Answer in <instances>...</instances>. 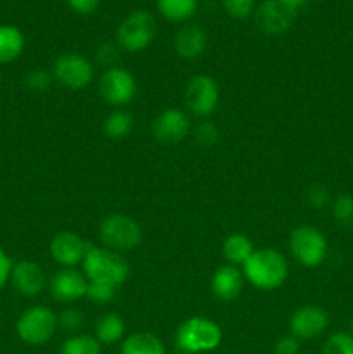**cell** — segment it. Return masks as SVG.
Listing matches in <instances>:
<instances>
[{
	"label": "cell",
	"instance_id": "6da1fadb",
	"mask_svg": "<svg viewBox=\"0 0 353 354\" xmlns=\"http://www.w3.org/2000/svg\"><path fill=\"white\" fill-rule=\"evenodd\" d=\"M82 266L83 275L90 283H102L114 289H120L130 273L123 256L104 245H89Z\"/></svg>",
	"mask_w": 353,
	"mask_h": 354
},
{
	"label": "cell",
	"instance_id": "7a4b0ae2",
	"mask_svg": "<svg viewBox=\"0 0 353 354\" xmlns=\"http://www.w3.org/2000/svg\"><path fill=\"white\" fill-rule=\"evenodd\" d=\"M286 258L279 251L270 248L256 249L251 258L242 265V275L253 287L262 290L279 289L287 279Z\"/></svg>",
	"mask_w": 353,
	"mask_h": 354
},
{
	"label": "cell",
	"instance_id": "3957f363",
	"mask_svg": "<svg viewBox=\"0 0 353 354\" xmlns=\"http://www.w3.org/2000/svg\"><path fill=\"white\" fill-rule=\"evenodd\" d=\"M175 342L180 351L189 354L213 351L221 342V328L210 318L192 317L180 325Z\"/></svg>",
	"mask_w": 353,
	"mask_h": 354
},
{
	"label": "cell",
	"instance_id": "277c9868",
	"mask_svg": "<svg viewBox=\"0 0 353 354\" xmlns=\"http://www.w3.org/2000/svg\"><path fill=\"white\" fill-rule=\"evenodd\" d=\"M100 241L104 248L114 252L134 251L142 242V228L132 216L114 213L104 218L99 228Z\"/></svg>",
	"mask_w": 353,
	"mask_h": 354
},
{
	"label": "cell",
	"instance_id": "5b68a950",
	"mask_svg": "<svg viewBox=\"0 0 353 354\" xmlns=\"http://www.w3.org/2000/svg\"><path fill=\"white\" fill-rule=\"evenodd\" d=\"M57 315L47 306H31L16 322V334L24 344L42 346L54 337L57 330Z\"/></svg>",
	"mask_w": 353,
	"mask_h": 354
},
{
	"label": "cell",
	"instance_id": "8992f818",
	"mask_svg": "<svg viewBox=\"0 0 353 354\" xmlns=\"http://www.w3.org/2000/svg\"><path fill=\"white\" fill-rule=\"evenodd\" d=\"M289 249L293 258L305 268H317L327 256L329 244L318 228L301 225L291 232Z\"/></svg>",
	"mask_w": 353,
	"mask_h": 354
},
{
	"label": "cell",
	"instance_id": "52a82bcc",
	"mask_svg": "<svg viewBox=\"0 0 353 354\" xmlns=\"http://www.w3.org/2000/svg\"><path fill=\"white\" fill-rule=\"evenodd\" d=\"M156 37V19L147 10H134L120 23L116 41L127 52H141L152 44Z\"/></svg>",
	"mask_w": 353,
	"mask_h": 354
},
{
	"label": "cell",
	"instance_id": "ba28073f",
	"mask_svg": "<svg viewBox=\"0 0 353 354\" xmlns=\"http://www.w3.org/2000/svg\"><path fill=\"white\" fill-rule=\"evenodd\" d=\"M52 76L59 85L66 86L71 90H82L89 86L93 80V66L83 55L76 54V52H69V54H62L54 62V69H52Z\"/></svg>",
	"mask_w": 353,
	"mask_h": 354
},
{
	"label": "cell",
	"instance_id": "9c48e42d",
	"mask_svg": "<svg viewBox=\"0 0 353 354\" xmlns=\"http://www.w3.org/2000/svg\"><path fill=\"white\" fill-rule=\"evenodd\" d=\"M99 92L107 104L121 107L134 100L137 93V83L128 69L114 66V68L106 69L100 76Z\"/></svg>",
	"mask_w": 353,
	"mask_h": 354
},
{
	"label": "cell",
	"instance_id": "30bf717a",
	"mask_svg": "<svg viewBox=\"0 0 353 354\" xmlns=\"http://www.w3.org/2000/svg\"><path fill=\"white\" fill-rule=\"evenodd\" d=\"M220 100V88L208 75H196L185 86V106L194 116L206 118L217 109Z\"/></svg>",
	"mask_w": 353,
	"mask_h": 354
},
{
	"label": "cell",
	"instance_id": "8fae6325",
	"mask_svg": "<svg viewBox=\"0 0 353 354\" xmlns=\"http://www.w3.org/2000/svg\"><path fill=\"white\" fill-rule=\"evenodd\" d=\"M255 23L263 33L280 35L289 30L296 17V10L280 0H263L255 9Z\"/></svg>",
	"mask_w": 353,
	"mask_h": 354
},
{
	"label": "cell",
	"instance_id": "7c38bea8",
	"mask_svg": "<svg viewBox=\"0 0 353 354\" xmlns=\"http://www.w3.org/2000/svg\"><path fill=\"white\" fill-rule=\"evenodd\" d=\"M329 327V315L324 308L307 304L293 313L289 320L291 335L298 341H310L324 334Z\"/></svg>",
	"mask_w": 353,
	"mask_h": 354
},
{
	"label": "cell",
	"instance_id": "4fadbf2b",
	"mask_svg": "<svg viewBox=\"0 0 353 354\" xmlns=\"http://www.w3.org/2000/svg\"><path fill=\"white\" fill-rule=\"evenodd\" d=\"M190 133V121L183 111L168 107L152 123V135L161 144H179Z\"/></svg>",
	"mask_w": 353,
	"mask_h": 354
},
{
	"label": "cell",
	"instance_id": "5bb4252c",
	"mask_svg": "<svg viewBox=\"0 0 353 354\" xmlns=\"http://www.w3.org/2000/svg\"><path fill=\"white\" fill-rule=\"evenodd\" d=\"M89 245L75 232H59L51 241V256L62 268H75L83 263Z\"/></svg>",
	"mask_w": 353,
	"mask_h": 354
},
{
	"label": "cell",
	"instance_id": "9a60e30c",
	"mask_svg": "<svg viewBox=\"0 0 353 354\" xmlns=\"http://www.w3.org/2000/svg\"><path fill=\"white\" fill-rule=\"evenodd\" d=\"M10 283L17 294L24 297H35L42 294L47 286V277L44 268L31 259H21L14 263L10 272Z\"/></svg>",
	"mask_w": 353,
	"mask_h": 354
},
{
	"label": "cell",
	"instance_id": "2e32d148",
	"mask_svg": "<svg viewBox=\"0 0 353 354\" xmlns=\"http://www.w3.org/2000/svg\"><path fill=\"white\" fill-rule=\"evenodd\" d=\"M89 280L82 272L75 268H62L52 277L51 294L61 303H75L87 296Z\"/></svg>",
	"mask_w": 353,
	"mask_h": 354
},
{
	"label": "cell",
	"instance_id": "e0dca14e",
	"mask_svg": "<svg viewBox=\"0 0 353 354\" xmlns=\"http://www.w3.org/2000/svg\"><path fill=\"white\" fill-rule=\"evenodd\" d=\"M208 44L206 31L197 24H185L176 31L175 38H173V47L175 52L182 59L192 61V59L201 57Z\"/></svg>",
	"mask_w": 353,
	"mask_h": 354
},
{
	"label": "cell",
	"instance_id": "ac0fdd59",
	"mask_svg": "<svg viewBox=\"0 0 353 354\" xmlns=\"http://www.w3.org/2000/svg\"><path fill=\"white\" fill-rule=\"evenodd\" d=\"M244 286V275L237 266H220L211 279V290L220 301H234Z\"/></svg>",
	"mask_w": 353,
	"mask_h": 354
},
{
	"label": "cell",
	"instance_id": "d6986e66",
	"mask_svg": "<svg viewBox=\"0 0 353 354\" xmlns=\"http://www.w3.org/2000/svg\"><path fill=\"white\" fill-rule=\"evenodd\" d=\"M24 37L19 28L0 24V64L12 62L23 54Z\"/></svg>",
	"mask_w": 353,
	"mask_h": 354
},
{
	"label": "cell",
	"instance_id": "ffe728a7",
	"mask_svg": "<svg viewBox=\"0 0 353 354\" xmlns=\"http://www.w3.org/2000/svg\"><path fill=\"white\" fill-rule=\"evenodd\" d=\"M121 354H166L161 339L149 332H137L121 344Z\"/></svg>",
	"mask_w": 353,
	"mask_h": 354
},
{
	"label": "cell",
	"instance_id": "44dd1931",
	"mask_svg": "<svg viewBox=\"0 0 353 354\" xmlns=\"http://www.w3.org/2000/svg\"><path fill=\"white\" fill-rule=\"evenodd\" d=\"M224 258L227 259L228 265L232 266H242L249 258H251L253 252L256 251L253 242L249 241L246 235L242 234H230L224 242Z\"/></svg>",
	"mask_w": 353,
	"mask_h": 354
},
{
	"label": "cell",
	"instance_id": "7402d4cb",
	"mask_svg": "<svg viewBox=\"0 0 353 354\" xmlns=\"http://www.w3.org/2000/svg\"><path fill=\"white\" fill-rule=\"evenodd\" d=\"M159 14L172 23H183L197 10V0H156Z\"/></svg>",
	"mask_w": 353,
	"mask_h": 354
},
{
	"label": "cell",
	"instance_id": "603a6c76",
	"mask_svg": "<svg viewBox=\"0 0 353 354\" xmlns=\"http://www.w3.org/2000/svg\"><path fill=\"white\" fill-rule=\"evenodd\" d=\"M125 334V322L118 313H106L100 317L96 327V339L100 344H114Z\"/></svg>",
	"mask_w": 353,
	"mask_h": 354
},
{
	"label": "cell",
	"instance_id": "cb8c5ba5",
	"mask_svg": "<svg viewBox=\"0 0 353 354\" xmlns=\"http://www.w3.org/2000/svg\"><path fill=\"white\" fill-rule=\"evenodd\" d=\"M102 131L111 140H123L134 131V118L123 109H116L104 120Z\"/></svg>",
	"mask_w": 353,
	"mask_h": 354
},
{
	"label": "cell",
	"instance_id": "d4e9b609",
	"mask_svg": "<svg viewBox=\"0 0 353 354\" xmlns=\"http://www.w3.org/2000/svg\"><path fill=\"white\" fill-rule=\"evenodd\" d=\"M59 354H100V342L92 335L76 334L62 342Z\"/></svg>",
	"mask_w": 353,
	"mask_h": 354
},
{
	"label": "cell",
	"instance_id": "484cf974",
	"mask_svg": "<svg viewBox=\"0 0 353 354\" xmlns=\"http://www.w3.org/2000/svg\"><path fill=\"white\" fill-rule=\"evenodd\" d=\"M332 216L341 227L353 228V196L341 194L332 203Z\"/></svg>",
	"mask_w": 353,
	"mask_h": 354
},
{
	"label": "cell",
	"instance_id": "4316f807",
	"mask_svg": "<svg viewBox=\"0 0 353 354\" xmlns=\"http://www.w3.org/2000/svg\"><path fill=\"white\" fill-rule=\"evenodd\" d=\"M322 354H353V335L348 332H336L325 341Z\"/></svg>",
	"mask_w": 353,
	"mask_h": 354
},
{
	"label": "cell",
	"instance_id": "83f0119b",
	"mask_svg": "<svg viewBox=\"0 0 353 354\" xmlns=\"http://www.w3.org/2000/svg\"><path fill=\"white\" fill-rule=\"evenodd\" d=\"M224 10L234 19H246L255 14V0H221Z\"/></svg>",
	"mask_w": 353,
	"mask_h": 354
},
{
	"label": "cell",
	"instance_id": "f1b7e54d",
	"mask_svg": "<svg viewBox=\"0 0 353 354\" xmlns=\"http://www.w3.org/2000/svg\"><path fill=\"white\" fill-rule=\"evenodd\" d=\"M218 137H220V131H218V128L215 127L211 121H203V123H199L194 128V140H196L201 147L215 145L218 142Z\"/></svg>",
	"mask_w": 353,
	"mask_h": 354
},
{
	"label": "cell",
	"instance_id": "f546056e",
	"mask_svg": "<svg viewBox=\"0 0 353 354\" xmlns=\"http://www.w3.org/2000/svg\"><path fill=\"white\" fill-rule=\"evenodd\" d=\"M116 290L114 287L102 286V283H90L87 287V299H90L96 304H107L116 297Z\"/></svg>",
	"mask_w": 353,
	"mask_h": 354
},
{
	"label": "cell",
	"instance_id": "4dcf8cb0",
	"mask_svg": "<svg viewBox=\"0 0 353 354\" xmlns=\"http://www.w3.org/2000/svg\"><path fill=\"white\" fill-rule=\"evenodd\" d=\"M59 327L64 328L66 332H78L83 325V315L80 310H75V308H68V310L61 311V315L57 317Z\"/></svg>",
	"mask_w": 353,
	"mask_h": 354
},
{
	"label": "cell",
	"instance_id": "1f68e13d",
	"mask_svg": "<svg viewBox=\"0 0 353 354\" xmlns=\"http://www.w3.org/2000/svg\"><path fill=\"white\" fill-rule=\"evenodd\" d=\"M52 75L45 69H35V71L28 73L26 76V86L33 92H45L51 86Z\"/></svg>",
	"mask_w": 353,
	"mask_h": 354
},
{
	"label": "cell",
	"instance_id": "d6a6232c",
	"mask_svg": "<svg viewBox=\"0 0 353 354\" xmlns=\"http://www.w3.org/2000/svg\"><path fill=\"white\" fill-rule=\"evenodd\" d=\"M120 45H113V44H102L99 48H97V54H96V59L99 64L106 66V69L109 68H114V62L118 61V57H120Z\"/></svg>",
	"mask_w": 353,
	"mask_h": 354
},
{
	"label": "cell",
	"instance_id": "836d02e7",
	"mask_svg": "<svg viewBox=\"0 0 353 354\" xmlns=\"http://www.w3.org/2000/svg\"><path fill=\"white\" fill-rule=\"evenodd\" d=\"M307 201L311 207H315V209H322V207H325L331 203V196H329V190L325 189V187L314 185L308 189Z\"/></svg>",
	"mask_w": 353,
	"mask_h": 354
},
{
	"label": "cell",
	"instance_id": "e575fe53",
	"mask_svg": "<svg viewBox=\"0 0 353 354\" xmlns=\"http://www.w3.org/2000/svg\"><path fill=\"white\" fill-rule=\"evenodd\" d=\"M300 353V341L294 335H284L277 341L275 354H298Z\"/></svg>",
	"mask_w": 353,
	"mask_h": 354
},
{
	"label": "cell",
	"instance_id": "d590c367",
	"mask_svg": "<svg viewBox=\"0 0 353 354\" xmlns=\"http://www.w3.org/2000/svg\"><path fill=\"white\" fill-rule=\"evenodd\" d=\"M12 265L14 263L10 261L9 254L3 251V248L0 245V290L9 283L10 280V272H12Z\"/></svg>",
	"mask_w": 353,
	"mask_h": 354
},
{
	"label": "cell",
	"instance_id": "8d00e7d4",
	"mask_svg": "<svg viewBox=\"0 0 353 354\" xmlns=\"http://www.w3.org/2000/svg\"><path fill=\"white\" fill-rule=\"evenodd\" d=\"M75 12L78 14H92L99 7L100 0H66Z\"/></svg>",
	"mask_w": 353,
	"mask_h": 354
},
{
	"label": "cell",
	"instance_id": "74e56055",
	"mask_svg": "<svg viewBox=\"0 0 353 354\" xmlns=\"http://www.w3.org/2000/svg\"><path fill=\"white\" fill-rule=\"evenodd\" d=\"M280 2H284L287 7H291L293 10H298L300 7H303L308 0H280Z\"/></svg>",
	"mask_w": 353,
	"mask_h": 354
},
{
	"label": "cell",
	"instance_id": "f35d334b",
	"mask_svg": "<svg viewBox=\"0 0 353 354\" xmlns=\"http://www.w3.org/2000/svg\"><path fill=\"white\" fill-rule=\"evenodd\" d=\"M350 330H352V335H353V317H352V320H350Z\"/></svg>",
	"mask_w": 353,
	"mask_h": 354
}]
</instances>
